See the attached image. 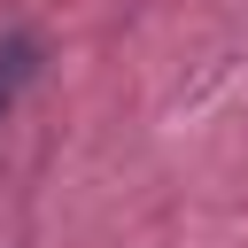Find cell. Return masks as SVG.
Returning a JSON list of instances; mask_svg holds the SVG:
<instances>
[{"label": "cell", "instance_id": "cell-1", "mask_svg": "<svg viewBox=\"0 0 248 248\" xmlns=\"http://www.w3.org/2000/svg\"><path fill=\"white\" fill-rule=\"evenodd\" d=\"M31 70H39V39H23V31H16V39H0V108L16 101V85H23Z\"/></svg>", "mask_w": 248, "mask_h": 248}]
</instances>
